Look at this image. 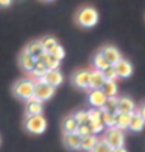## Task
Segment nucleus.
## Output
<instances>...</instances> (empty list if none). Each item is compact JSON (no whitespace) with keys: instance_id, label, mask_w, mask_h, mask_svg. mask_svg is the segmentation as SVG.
I'll use <instances>...</instances> for the list:
<instances>
[{"instance_id":"25","label":"nucleus","mask_w":145,"mask_h":152,"mask_svg":"<svg viewBox=\"0 0 145 152\" xmlns=\"http://www.w3.org/2000/svg\"><path fill=\"white\" fill-rule=\"evenodd\" d=\"M40 41H41L42 49H44L45 53H50L51 50H52L55 46L59 44L57 40L55 39V37H52V36H46V37H44V39L40 40Z\"/></svg>"},{"instance_id":"2","label":"nucleus","mask_w":145,"mask_h":152,"mask_svg":"<svg viewBox=\"0 0 145 152\" xmlns=\"http://www.w3.org/2000/svg\"><path fill=\"white\" fill-rule=\"evenodd\" d=\"M33 88H35V82L27 78L19 79V81H17L13 84V95L19 100L27 101L29 99H32Z\"/></svg>"},{"instance_id":"6","label":"nucleus","mask_w":145,"mask_h":152,"mask_svg":"<svg viewBox=\"0 0 145 152\" xmlns=\"http://www.w3.org/2000/svg\"><path fill=\"white\" fill-rule=\"evenodd\" d=\"M89 81H91V70L88 69L76 70L71 77L72 84L80 90H89Z\"/></svg>"},{"instance_id":"24","label":"nucleus","mask_w":145,"mask_h":152,"mask_svg":"<svg viewBox=\"0 0 145 152\" xmlns=\"http://www.w3.org/2000/svg\"><path fill=\"white\" fill-rule=\"evenodd\" d=\"M101 110L111 114H117V99L116 97H107V100L103 104V106L101 107Z\"/></svg>"},{"instance_id":"15","label":"nucleus","mask_w":145,"mask_h":152,"mask_svg":"<svg viewBox=\"0 0 145 152\" xmlns=\"http://www.w3.org/2000/svg\"><path fill=\"white\" fill-rule=\"evenodd\" d=\"M35 63H36V59L33 58L32 55H29L27 51H24L23 50V51L19 54V65L24 72L31 73V70L33 68V65H35Z\"/></svg>"},{"instance_id":"9","label":"nucleus","mask_w":145,"mask_h":152,"mask_svg":"<svg viewBox=\"0 0 145 152\" xmlns=\"http://www.w3.org/2000/svg\"><path fill=\"white\" fill-rule=\"evenodd\" d=\"M62 142H64V146H65L67 150L78 151V150H80L82 137H80L76 132H74V133H64Z\"/></svg>"},{"instance_id":"14","label":"nucleus","mask_w":145,"mask_h":152,"mask_svg":"<svg viewBox=\"0 0 145 152\" xmlns=\"http://www.w3.org/2000/svg\"><path fill=\"white\" fill-rule=\"evenodd\" d=\"M144 124H145V115H141L138 111H134L131 114L130 124L127 129L133 130V132H141L144 128Z\"/></svg>"},{"instance_id":"26","label":"nucleus","mask_w":145,"mask_h":152,"mask_svg":"<svg viewBox=\"0 0 145 152\" xmlns=\"http://www.w3.org/2000/svg\"><path fill=\"white\" fill-rule=\"evenodd\" d=\"M93 65H94V68L97 70H103L106 66H108V61L104 59V56L102 55V53H97L94 58H93Z\"/></svg>"},{"instance_id":"18","label":"nucleus","mask_w":145,"mask_h":152,"mask_svg":"<svg viewBox=\"0 0 145 152\" xmlns=\"http://www.w3.org/2000/svg\"><path fill=\"white\" fill-rule=\"evenodd\" d=\"M24 51H27L29 55H32L35 59H38L40 55L44 53V49H42V45H41V41L40 40H35V41H31L25 45V49Z\"/></svg>"},{"instance_id":"8","label":"nucleus","mask_w":145,"mask_h":152,"mask_svg":"<svg viewBox=\"0 0 145 152\" xmlns=\"http://www.w3.org/2000/svg\"><path fill=\"white\" fill-rule=\"evenodd\" d=\"M113 66H115V70H116V74L118 78H129V77H131L133 70H134L131 63L122 58Z\"/></svg>"},{"instance_id":"35","label":"nucleus","mask_w":145,"mask_h":152,"mask_svg":"<svg viewBox=\"0 0 145 152\" xmlns=\"http://www.w3.org/2000/svg\"><path fill=\"white\" fill-rule=\"evenodd\" d=\"M111 152H127V150L125 147H117V148H112Z\"/></svg>"},{"instance_id":"29","label":"nucleus","mask_w":145,"mask_h":152,"mask_svg":"<svg viewBox=\"0 0 145 152\" xmlns=\"http://www.w3.org/2000/svg\"><path fill=\"white\" fill-rule=\"evenodd\" d=\"M111 151H112V148H111L103 139H98L96 146L93 147V150L91 152H111Z\"/></svg>"},{"instance_id":"4","label":"nucleus","mask_w":145,"mask_h":152,"mask_svg":"<svg viewBox=\"0 0 145 152\" xmlns=\"http://www.w3.org/2000/svg\"><path fill=\"white\" fill-rule=\"evenodd\" d=\"M107 143L111 148H117V147H123L125 146V136L121 129L112 126V128H107L104 132V137L102 138Z\"/></svg>"},{"instance_id":"7","label":"nucleus","mask_w":145,"mask_h":152,"mask_svg":"<svg viewBox=\"0 0 145 152\" xmlns=\"http://www.w3.org/2000/svg\"><path fill=\"white\" fill-rule=\"evenodd\" d=\"M40 79L42 82L52 86L54 88H56L64 82V75L59 69H49L44 75H42V78H40Z\"/></svg>"},{"instance_id":"1","label":"nucleus","mask_w":145,"mask_h":152,"mask_svg":"<svg viewBox=\"0 0 145 152\" xmlns=\"http://www.w3.org/2000/svg\"><path fill=\"white\" fill-rule=\"evenodd\" d=\"M99 20V13L93 7H82L75 14V22L83 28H92Z\"/></svg>"},{"instance_id":"19","label":"nucleus","mask_w":145,"mask_h":152,"mask_svg":"<svg viewBox=\"0 0 145 152\" xmlns=\"http://www.w3.org/2000/svg\"><path fill=\"white\" fill-rule=\"evenodd\" d=\"M40 60L44 63V64L47 66V69H59V66H60V60H57L56 58H54L52 55H51L50 53H42L40 55Z\"/></svg>"},{"instance_id":"27","label":"nucleus","mask_w":145,"mask_h":152,"mask_svg":"<svg viewBox=\"0 0 145 152\" xmlns=\"http://www.w3.org/2000/svg\"><path fill=\"white\" fill-rule=\"evenodd\" d=\"M101 72H102V74H103L106 81H116V79L118 78L117 74H116V70H115V66L111 65V64L108 66H106V68L103 70H101Z\"/></svg>"},{"instance_id":"13","label":"nucleus","mask_w":145,"mask_h":152,"mask_svg":"<svg viewBox=\"0 0 145 152\" xmlns=\"http://www.w3.org/2000/svg\"><path fill=\"white\" fill-rule=\"evenodd\" d=\"M42 113H44V102L33 97L25 101V115H42Z\"/></svg>"},{"instance_id":"3","label":"nucleus","mask_w":145,"mask_h":152,"mask_svg":"<svg viewBox=\"0 0 145 152\" xmlns=\"http://www.w3.org/2000/svg\"><path fill=\"white\" fill-rule=\"evenodd\" d=\"M23 126L31 134H42L47 128V121L44 115H25Z\"/></svg>"},{"instance_id":"30","label":"nucleus","mask_w":145,"mask_h":152,"mask_svg":"<svg viewBox=\"0 0 145 152\" xmlns=\"http://www.w3.org/2000/svg\"><path fill=\"white\" fill-rule=\"evenodd\" d=\"M89 126L92 129V133L93 134H97V133H102L104 129V125L102 123V120H89Z\"/></svg>"},{"instance_id":"36","label":"nucleus","mask_w":145,"mask_h":152,"mask_svg":"<svg viewBox=\"0 0 145 152\" xmlns=\"http://www.w3.org/2000/svg\"><path fill=\"white\" fill-rule=\"evenodd\" d=\"M44 1H54V0H44Z\"/></svg>"},{"instance_id":"23","label":"nucleus","mask_w":145,"mask_h":152,"mask_svg":"<svg viewBox=\"0 0 145 152\" xmlns=\"http://www.w3.org/2000/svg\"><path fill=\"white\" fill-rule=\"evenodd\" d=\"M47 70H49L47 66H46L44 63L40 60V59H36V63H35V65H33V68H32V70H31V74H32L35 78L40 79V78H42V75H44Z\"/></svg>"},{"instance_id":"22","label":"nucleus","mask_w":145,"mask_h":152,"mask_svg":"<svg viewBox=\"0 0 145 152\" xmlns=\"http://www.w3.org/2000/svg\"><path fill=\"white\" fill-rule=\"evenodd\" d=\"M101 90L106 95V97H116L118 88H117V84L115 81H106Z\"/></svg>"},{"instance_id":"32","label":"nucleus","mask_w":145,"mask_h":152,"mask_svg":"<svg viewBox=\"0 0 145 152\" xmlns=\"http://www.w3.org/2000/svg\"><path fill=\"white\" fill-rule=\"evenodd\" d=\"M76 121H78L79 124H85V123H89V114L88 111L85 110H80V111H76L74 114Z\"/></svg>"},{"instance_id":"10","label":"nucleus","mask_w":145,"mask_h":152,"mask_svg":"<svg viewBox=\"0 0 145 152\" xmlns=\"http://www.w3.org/2000/svg\"><path fill=\"white\" fill-rule=\"evenodd\" d=\"M107 97L102 92V90H89L88 92V102L92 107L101 109L106 102Z\"/></svg>"},{"instance_id":"31","label":"nucleus","mask_w":145,"mask_h":152,"mask_svg":"<svg viewBox=\"0 0 145 152\" xmlns=\"http://www.w3.org/2000/svg\"><path fill=\"white\" fill-rule=\"evenodd\" d=\"M50 54H51V55H52L54 58H56L57 60H60V61L62 60L64 58H65V50H64L62 46H61V45H59V44L55 46L52 50H51Z\"/></svg>"},{"instance_id":"21","label":"nucleus","mask_w":145,"mask_h":152,"mask_svg":"<svg viewBox=\"0 0 145 152\" xmlns=\"http://www.w3.org/2000/svg\"><path fill=\"white\" fill-rule=\"evenodd\" d=\"M97 141H98V138L96 137V134H89V136L82 137V142H80V150L91 152L93 150V147L96 146Z\"/></svg>"},{"instance_id":"11","label":"nucleus","mask_w":145,"mask_h":152,"mask_svg":"<svg viewBox=\"0 0 145 152\" xmlns=\"http://www.w3.org/2000/svg\"><path fill=\"white\" fill-rule=\"evenodd\" d=\"M101 53H102V55L104 56L106 60L108 61V64H111V65H115L122 58L121 53L118 51V49L115 48V46H112V45L104 46V48L101 50Z\"/></svg>"},{"instance_id":"20","label":"nucleus","mask_w":145,"mask_h":152,"mask_svg":"<svg viewBox=\"0 0 145 152\" xmlns=\"http://www.w3.org/2000/svg\"><path fill=\"white\" fill-rule=\"evenodd\" d=\"M130 119H131V114H122V113H117L115 115V126L118 129H127L130 124Z\"/></svg>"},{"instance_id":"5","label":"nucleus","mask_w":145,"mask_h":152,"mask_svg":"<svg viewBox=\"0 0 145 152\" xmlns=\"http://www.w3.org/2000/svg\"><path fill=\"white\" fill-rule=\"evenodd\" d=\"M55 94V88L50 84L42 82L41 79H38L37 82H35V88H33V99H36L41 102L50 100Z\"/></svg>"},{"instance_id":"17","label":"nucleus","mask_w":145,"mask_h":152,"mask_svg":"<svg viewBox=\"0 0 145 152\" xmlns=\"http://www.w3.org/2000/svg\"><path fill=\"white\" fill-rule=\"evenodd\" d=\"M78 125H79V123L76 121L74 114H70V115L65 116L64 118V120H62V130H64V133H74V132H76Z\"/></svg>"},{"instance_id":"28","label":"nucleus","mask_w":145,"mask_h":152,"mask_svg":"<svg viewBox=\"0 0 145 152\" xmlns=\"http://www.w3.org/2000/svg\"><path fill=\"white\" fill-rule=\"evenodd\" d=\"M115 115L116 114H111V113L102 110V123H103V125L107 126V128L115 126Z\"/></svg>"},{"instance_id":"34","label":"nucleus","mask_w":145,"mask_h":152,"mask_svg":"<svg viewBox=\"0 0 145 152\" xmlns=\"http://www.w3.org/2000/svg\"><path fill=\"white\" fill-rule=\"evenodd\" d=\"M13 0H0V8H9Z\"/></svg>"},{"instance_id":"16","label":"nucleus","mask_w":145,"mask_h":152,"mask_svg":"<svg viewBox=\"0 0 145 152\" xmlns=\"http://www.w3.org/2000/svg\"><path fill=\"white\" fill-rule=\"evenodd\" d=\"M106 79L101 70L94 69L91 72V81H89V90H101Z\"/></svg>"},{"instance_id":"12","label":"nucleus","mask_w":145,"mask_h":152,"mask_svg":"<svg viewBox=\"0 0 145 152\" xmlns=\"http://www.w3.org/2000/svg\"><path fill=\"white\" fill-rule=\"evenodd\" d=\"M135 102L130 97L127 96H122L117 99V113H122V114H133L135 111Z\"/></svg>"},{"instance_id":"33","label":"nucleus","mask_w":145,"mask_h":152,"mask_svg":"<svg viewBox=\"0 0 145 152\" xmlns=\"http://www.w3.org/2000/svg\"><path fill=\"white\" fill-rule=\"evenodd\" d=\"M76 133H78L80 137H84V136H89V134H93V133H92L91 126H89L88 123H85V124H79V125H78V129H76Z\"/></svg>"}]
</instances>
